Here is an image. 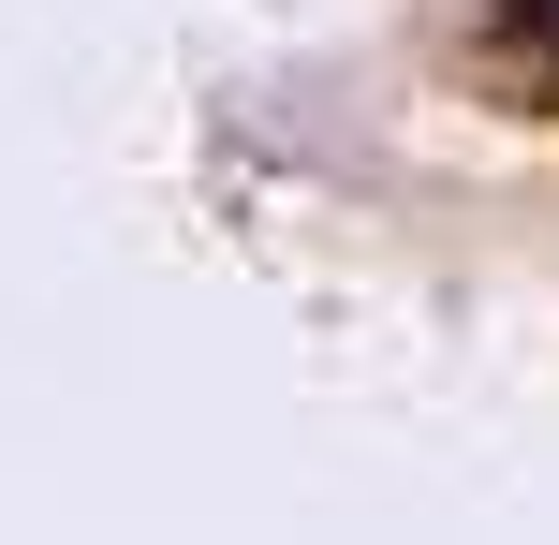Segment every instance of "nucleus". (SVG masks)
I'll use <instances>...</instances> for the list:
<instances>
[{"mask_svg": "<svg viewBox=\"0 0 559 545\" xmlns=\"http://www.w3.org/2000/svg\"><path fill=\"white\" fill-rule=\"evenodd\" d=\"M486 45H501V74L559 118V0H486Z\"/></svg>", "mask_w": 559, "mask_h": 545, "instance_id": "f257e3e1", "label": "nucleus"}]
</instances>
